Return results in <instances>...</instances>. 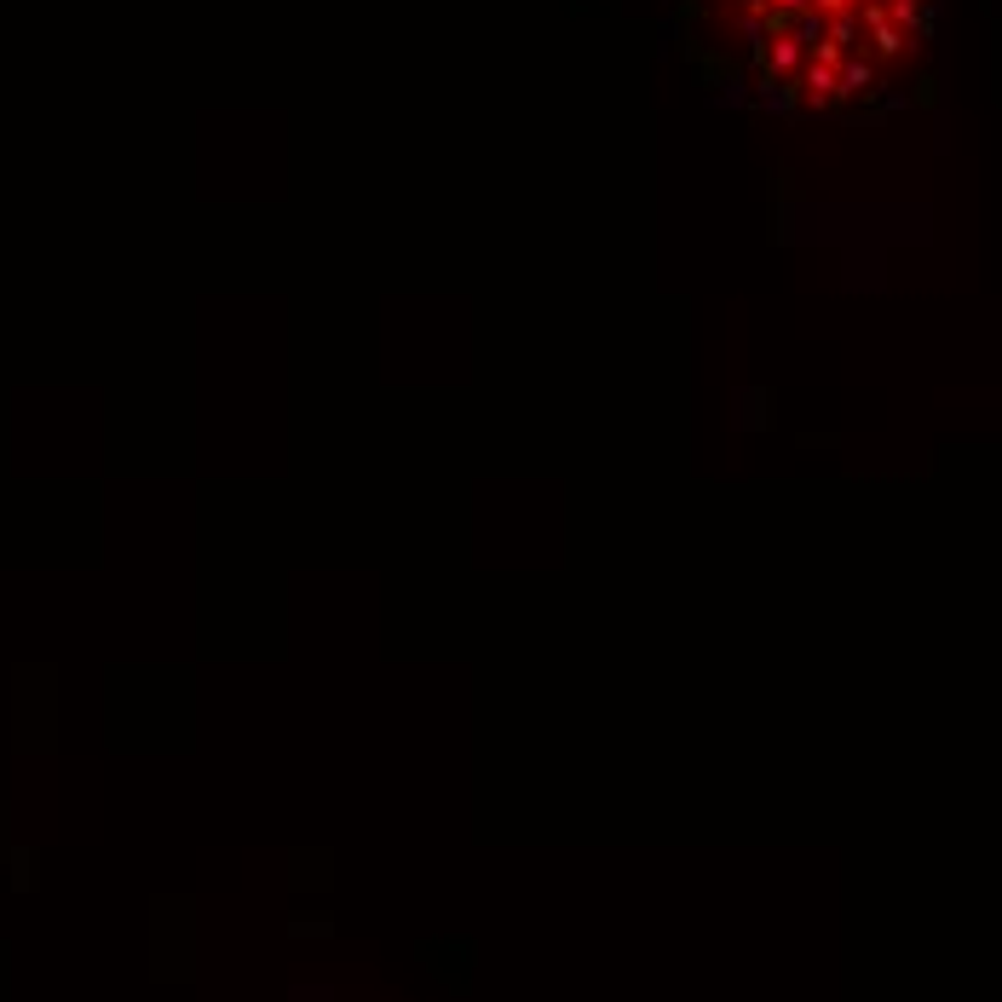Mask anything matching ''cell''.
<instances>
[{
	"label": "cell",
	"instance_id": "6da1fadb",
	"mask_svg": "<svg viewBox=\"0 0 1002 1002\" xmlns=\"http://www.w3.org/2000/svg\"><path fill=\"white\" fill-rule=\"evenodd\" d=\"M813 7H818V12H829V18H847V12L858 7V0H813Z\"/></svg>",
	"mask_w": 1002,
	"mask_h": 1002
}]
</instances>
